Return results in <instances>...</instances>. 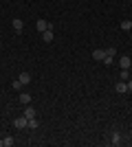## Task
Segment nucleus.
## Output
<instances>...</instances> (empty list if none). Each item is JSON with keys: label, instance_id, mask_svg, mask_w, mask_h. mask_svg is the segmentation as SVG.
Wrapping results in <instances>:
<instances>
[{"label": "nucleus", "instance_id": "4468645a", "mask_svg": "<svg viewBox=\"0 0 132 147\" xmlns=\"http://www.w3.org/2000/svg\"><path fill=\"white\" fill-rule=\"evenodd\" d=\"M2 145H5V147H11V145H13V138H11V136H7V138H2Z\"/></svg>", "mask_w": 132, "mask_h": 147}, {"label": "nucleus", "instance_id": "ddd939ff", "mask_svg": "<svg viewBox=\"0 0 132 147\" xmlns=\"http://www.w3.org/2000/svg\"><path fill=\"white\" fill-rule=\"evenodd\" d=\"M121 29H123V31H130L132 29V20H123V22H121Z\"/></svg>", "mask_w": 132, "mask_h": 147}, {"label": "nucleus", "instance_id": "20e7f679", "mask_svg": "<svg viewBox=\"0 0 132 147\" xmlns=\"http://www.w3.org/2000/svg\"><path fill=\"white\" fill-rule=\"evenodd\" d=\"M104 57H106V51H104V49L93 51V59H95V61H104Z\"/></svg>", "mask_w": 132, "mask_h": 147}, {"label": "nucleus", "instance_id": "aec40b11", "mask_svg": "<svg viewBox=\"0 0 132 147\" xmlns=\"http://www.w3.org/2000/svg\"><path fill=\"white\" fill-rule=\"evenodd\" d=\"M130 2H132V0H130Z\"/></svg>", "mask_w": 132, "mask_h": 147}, {"label": "nucleus", "instance_id": "0eeeda50", "mask_svg": "<svg viewBox=\"0 0 132 147\" xmlns=\"http://www.w3.org/2000/svg\"><path fill=\"white\" fill-rule=\"evenodd\" d=\"M53 37H55V35H53V31H44V33H42V40H44V42H46V44H51V42H53Z\"/></svg>", "mask_w": 132, "mask_h": 147}, {"label": "nucleus", "instance_id": "6e6552de", "mask_svg": "<svg viewBox=\"0 0 132 147\" xmlns=\"http://www.w3.org/2000/svg\"><path fill=\"white\" fill-rule=\"evenodd\" d=\"M110 143H112V145H121V143H123V136H121L119 132H114V134H112V141H110Z\"/></svg>", "mask_w": 132, "mask_h": 147}, {"label": "nucleus", "instance_id": "f257e3e1", "mask_svg": "<svg viewBox=\"0 0 132 147\" xmlns=\"http://www.w3.org/2000/svg\"><path fill=\"white\" fill-rule=\"evenodd\" d=\"M35 26H38V31H40V33H44V31H53V24H51V22H46V20H44V18H40L38 20V24H35Z\"/></svg>", "mask_w": 132, "mask_h": 147}, {"label": "nucleus", "instance_id": "1a4fd4ad", "mask_svg": "<svg viewBox=\"0 0 132 147\" xmlns=\"http://www.w3.org/2000/svg\"><path fill=\"white\" fill-rule=\"evenodd\" d=\"M117 92H119V94L128 92V84H126V81H119V84H117Z\"/></svg>", "mask_w": 132, "mask_h": 147}, {"label": "nucleus", "instance_id": "dca6fc26", "mask_svg": "<svg viewBox=\"0 0 132 147\" xmlns=\"http://www.w3.org/2000/svg\"><path fill=\"white\" fill-rule=\"evenodd\" d=\"M121 79L128 81V79H130V73H128V70H121Z\"/></svg>", "mask_w": 132, "mask_h": 147}, {"label": "nucleus", "instance_id": "39448f33", "mask_svg": "<svg viewBox=\"0 0 132 147\" xmlns=\"http://www.w3.org/2000/svg\"><path fill=\"white\" fill-rule=\"evenodd\" d=\"M22 29H24V22L20 18H13V31H16V33H22Z\"/></svg>", "mask_w": 132, "mask_h": 147}, {"label": "nucleus", "instance_id": "6ab92c4d", "mask_svg": "<svg viewBox=\"0 0 132 147\" xmlns=\"http://www.w3.org/2000/svg\"><path fill=\"white\" fill-rule=\"evenodd\" d=\"M0 145H2V138H0Z\"/></svg>", "mask_w": 132, "mask_h": 147}, {"label": "nucleus", "instance_id": "7ed1b4c3", "mask_svg": "<svg viewBox=\"0 0 132 147\" xmlns=\"http://www.w3.org/2000/svg\"><path fill=\"white\" fill-rule=\"evenodd\" d=\"M26 123H29L26 117H18L16 121H13V125H16V129H26Z\"/></svg>", "mask_w": 132, "mask_h": 147}, {"label": "nucleus", "instance_id": "423d86ee", "mask_svg": "<svg viewBox=\"0 0 132 147\" xmlns=\"http://www.w3.org/2000/svg\"><path fill=\"white\" fill-rule=\"evenodd\" d=\"M18 81L22 84V86H26V84H31V75H29V73H20Z\"/></svg>", "mask_w": 132, "mask_h": 147}, {"label": "nucleus", "instance_id": "2eb2a0df", "mask_svg": "<svg viewBox=\"0 0 132 147\" xmlns=\"http://www.w3.org/2000/svg\"><path fill=\"white\" fill-rule=\"evenodd\" d=\"M112 61H114V57H110V55H106V57H104V64H106V66H110Z\"/></svg>", "mask_w": 132, "mask_h": 147}, {"label": "nucleus", "instance_id": "9b49d317", "mask_svg": "<svg viewBox=\"0 0 132 147\" xmlns=\"http://www.w3.org/2000/svg\"><path fill=\"white\" fill-rule=\"evenodd\" d=\"M24 117H26V119H35V108H31V105H29V108L24 110Z\"/></svg>", "mask_w": 132, "mask_h": 147}, {"label": "nucleus", "instance_id": "a211bd4d", "mask_svg": "<svg viewBox=\"0 0 132 147\" xmlns=\"http://www.w3.org/2000/svg\"><path fill=\"white\" fill-rule=\"evenodd\" d=\"M126 84H128V90H132V79H128Z\"/></svg>", "mask_w": 132, "mask_h": 147}, {"label": "nucleus", "instance_id": "f8f14e48", "mask_svg": "<svg viewBox=\"0 0 132 147\" xmlns=\"http://www.w3.org/2000/svg\"><path fill=\"white\" fill-rule=\"evenodd\" d=\"M20 103H31V94H29V92H22V94H20Z\"/></svg>", "mask_w": 132, "mask_h": 147}, {"label": "nucleus", "instance_id": "f3484780", "mask_svg": "<svg viewBox=\"0 0 132 147\" xmlns=\"http://www.w3.org/2000/svg\"><path fill=\"white\" fill-rule=\"evenodd\" d=\"M106 55H110V57H114V55H117V49H106Z\"/></svg>", "mask_w": 132, "mask_h": 147}, {"label": "nucleus", "instance_id": "f03ea898", "mask_svg": "<svg viewBox=\"0 0 132 147\" xmlns=\"http://www.w3.org/2000/svg\"><path fill=\"white\" fill-rule=\"evenodd\" d=\"M119 66H121V70H130L132 59H130L128 55H121V57H119Z\"/></svg>", "mask_w": 132, "mask_h": 147}, {"label": "nucleus", "instance_id": "9d476101", "mask_svg": "<svg viewBox=\"0 0 132 147\" xmlns=\"http://www.w3.org/2000/svg\"><path fill=\"white\" fill-rule=\"evenodd\" d=\"M26 127H29V129H38V127H40L38 119H29V123H26Z\"/></svg>", "mask_w": 132, "mask_h": 147}]
</instances>
